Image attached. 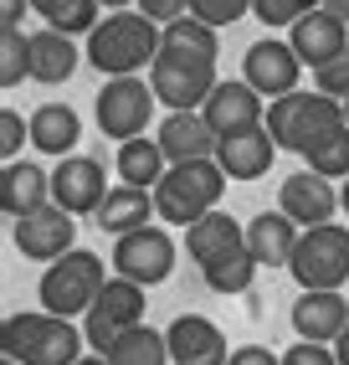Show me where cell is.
<instances>
[{
	"mask_svg": "<svg viewBox=\"0 0 349 365\" xmlns=\"http://www.w3.org/2000/svg\"><path fill=\"white\" fill-rule=\"evenodd\" d=\"M165 46V26L149 21L144 11H108L88 31V67H98L103 78H123V72L155 67Z\"/></svg>",
	"mask_w": 349,
	"mask_h": 365,
	"instance_id": "cell-1",
	"label": "cell"
},
{
	"mask_svg": "<svg viewBox=\"0 0 349 365\" xmlns=\"http://www.w3.org/2000/svg\"><path fill=\"white\" fill-rule=\"evenodd\" d=\"M83 345L88 334L52 309H21V314H6V324H0V350L21 365H78Z\"/></svg>",
	"mask_w": 349,
	"mask_h": 365,
	"instance_id": "cell-2",
	"label": "cell"
},
{
	"mask_svg": "<svg viewBox=\"0 0 349 365\" xmlns=\"http://www.w3.org/2000/svg\"><path fill=\"white\" fill-rule=\"evenodd\" d=\"M226 170L211 160H180V165H170L165 170V180L155 185V211H160V222L170 227H190L195 216H206L221 206V196H226Z\"/></svg>",
	"mask_w": 349,
	"mask_h": 365,
	"instance_id": "cell-3",
	"label": "cell"
},
{
	"mask_svg": "<svg viewBox=\"0 0 349 365\" xmlns=\"http://www.w3.org/2000/svg\"><path fill=\"white\" fill-rule=\"evenodd\" d=\"M344 124V103L329 98V93H303V88H293L283 93V98H272L267 103V129L272 139H278V150H293V155H303L308 144H318L329 129Z\"/></svg>",
	"mask_w": 349,
	"mask_h": 365,
	"instance_id": "cell-4",
	"label": "cell"
},
{
	"mask_svg": "<svg viewBox=\"0 0 349 365\" xmlns=\"http://www.w3.org/2000/svg\"><path fill=\"white\" fill-rule=\"evenodd\" d=\"M103 283H108L103 257L88 252V247H72L57 262H46V273L36 283V299H41V309L67 314V319H72V314H88L93 309V299H98V288H103Z\"/></svg>",
	"mask_w": 349,
	"mask_h": 365,
	"instance_id": "cell-5",
	"label": "cell"
},
{
	"mask_svg": "<svg viewBox=\"0 0 349 365\" xmlns=\"http://www.w3.org/2000/svg\"><path fill=\"white\" fill-rule=\"evenodd\" d=\"M149 83H155V98L165 108H201L221 78H216V57L185 52V46H160L155 67H149Z\"/></svg>",
	"mask_w": 349,
	"mask_h": 365,
	"instance_id": "cell-6",
	"label": "cell"
},
{
	"mask_svg": "<svg viewBox=\"0 0 349 365\" xmlns=\"http://www.w3.org/2000/svg\"><path fill=\"white\" fill-rule=\"evenodd\" d=\"M155 108H160L155 83H144L139 72L108 78L103 88H98V98H93V118H98V129H103L113 144L149 134V113H155Z\"/></svg>",
	"mask_w": 349,
	"mask_h": 365,
	"instance_id": "cell-7",
	"label": "cell"
},
{
	"mask_svg": "<svg viewBox=\"0 0 349 365\" xmlns=\"http://www.w3.org/2000/svg\"><path fill=\"white\" fill-rule=\"evenodd\" d=\"M144 309H149V299H144V283L123 278V273H113V278H108L103 288H98L93 309L83 314V334H88V350L108 355V350H113V339H118L123 329L144 324Z\"/></svg>",
	"mask_w": 349,
	"mask_h": 365,
	"instance_id": "cell-8",
	"label": "cell"
},
{
	"mask_svg": "<svg viewBox=\"0 0 349 365\" xmlns=\"http://www.w3.org/2000/svg\"><path fill=\"white\" fill-rule=\"evenodd\" d=\"M288 273L298 278V288H344L349 283V227H334V222L303 227Z\"/></svg>",
	"mask_w": 349,
	"mask_h": 365,
	"instance_id": "cell-9",
	"label": "cell"
},
{
	"mask_svg": "<svg viewBox=\"0 0 349 365\" xmlns=\"http://www.w3.org/2000/svg\"><path fill=\"white\" fill-rule=\"evenodd\" d=\"M113 273L134 278L144 288H155L174 273V242L165 227H134L113 242Z\"/></svg>",
	"mask_w": 349,
	"mask_h": 365,
	"instance_id": "cell-10",
	"label": "cell"
},
{
	"mask_svg": "<svg viewBox=\"0 0 349 365\" xmlns=\"http://www.w3.org/2000/svg\"><path fill=\"white\" fill-rule=\"evenodd\" d=\"M16 247L21 257H31V262H57L62 252H72V237H78V216H72L67 206L57 201H46L26 216H16Z\"/></svg>",
	"mask_w": 349,
	"mask_h": 365,
	"instance_id": "cell-11",
	"label": "cell"
},
{
	"mask_svg": "<svg viewBox=\"0 0 349 365\" xmlns=\"http://www.w3.org/2000/svg\"><path fill=\"white\" fill-rule=\"evenodd\" d=\"M201 113H206V124L216 129V139H231V134H246V129L267 124V98L246 78H231V83L211 88V98L201 103Z\"/></svg>",
	"mask_w": 349,
	"mask_h": 365,
	"instance_id": "cell-12",
	"label": "cell"
},
{
	"mask_svg": "<svg viewBox=\"0 0 349 365\" xmlns=\"http://www.w3.org/2000/svg\"><path fill=\"white\" fill-rule=\"evenodd\" d=\"M241 78L272 103V98H283V93L298 88V78H303V57L293 52V41L262 36V41L246 46V57H241Z\"/></svg>",
	"mask_w": 349,
	"mask_h": 365,
	"instance_id": "cell-13",
	"label": "cell"
},
{
	"mask_svg": "<svg viewBox=\"0 0 349 365\" xmlns=\"http://www.w3.org/2000/svg\"><path fill=\"white\" fill-rule=\"evenodd\" d=\"M108 175L103 165H98L93 155H62V165L52 170V201L67 206L72 216H98V206H103L108 196Z\"/></svg>",
	"mask_w": 349,
	"mask_h": 365,
	"instance_id": "cell-14",
	"label": "cell"
},
{
	"mask_svg": "<svg viewBox=\"0 0 349 365\" xmlns=\"http://www.w3.org/2000/svg\"><path fill=\"white\" fill-rule=\"evenodd\" d=\"M278 206L293 216L298 227H323V222H334V211H344L334 180H329V175H318V170H308V165L298 170V175L283 180Z\"/></svg>",
	"mask_w": 349,
	"mask_h": 365,
	"instance_id": "cell-15",
	"label": "cell"
},
{
	"mask_svg": "<svg viewBox=\"0 0 349 365\" xmlns=\"http://www.w3.org/2000/svg\"><path fill=\"white\" fill-rule=\"evenodd\" d=\"M288 41H293V52L303 57V67H323V62H334V57L349 52V21H339L334 11L313 6V11H303L288 26Z\"/></svg>",
	"mask_w": 349,
	"mask_h": 365,
	"instance_id": "cell-16",
	"label": "cell"
},
{
	"mask_svg": "<svg viewBox=\"0 0 349 365\" xmlns=\"http://www.w3.org/2000/svg\"><path fill=\"white\" fill-rule=\"evenodd\" d=\"M293 329L298 339H318V345H334L349 329V304L339 288H303L293 304Z\"/></svg>",
	"mask_w": 349,
	"mask_h": 365,
	"instance_id": "cell-17",
	"label": "cell"
},
{
	"mask_svg": "<svg viewBox=\"0 0 349 365\" xmlns=\"http://www.w3.org/2000/svg\"><path fill=\"white\" fill-rule=\"evenodd\" d=\"M165 339H170V360L174 365H226L231 360L226 334H221L206 314H180V319L165 329Z\"/></svg>",
	"mask_w": 349,
	"mask_h": 365,
	"instance_id": "cell-18",
	"label": "cell"
},
{
	"mask_svg": "<svg viewBox=\"0 0 349 365\" xmlns=\"http://www.w3.org/2000/svg\"><path fill=\"white\" fill-rule=\"evenodd\" d=\"M155 139H160V150H165L170 165H180V160H211L216 144H221L201 108H170L165 124L155 129Z\"/></svg>",
	"mask_w": 349,
	"mask_h": 365,
	"instance_id": "cell-19",
	"label": "cell"
},
{
	"mask_svg": "<svg viewBox=\"0 0 349 365\" xmlns=\"http://www.w3.org/2000/svg\"><path fill=\"white\" fill-rule=\"evenodd\" d=\"M246 247V227L231 222L226 211H206V216H195V222L185 227V252L195 267H211L221 257H231Z\"/></svg>",
	"mask_w": 349,
	"mask_h": 365,
	"instance_id": "cell-20",
	"label": "cell"
},
{
	"mask_svg": "<svg viewBox=\"0 0 349 365\" xmlns=\"http://www.w3.org/2000/svg\"><path fill=\"white\" fill-rule=\"evenodd\" d=\"M272 155H278V139H272V129H246V134H231L216 144V165L226 170L231 180H262L272 170Z\"/></svg>",
	"mask_w": 349,
	"mask_h": 365,
	"instance_id": "cell-21",
	"label": "cell"
},
{
	"mask_svg": "<svg viewBox=\"0 0 349 365\" xmlns=\"http://www.w3.org/2000/svg\"><path fill=\"white\" fill-rule=\"evenodd\" d=\"M298 237H303V227H298L283 206L278 211H262V216L246 222V247H252V257L262 267H288L293 252H298Z\"/></svg>",
	"mask_w": 349,
	"mask_h": 365,
	"instance_id": "cell-22",
	"label": "cell"
},
{
	"mask_svg": "<svg viewBox=\"0 0 349 365\" xmlns=\"http://www.w3.org/2000/svg\"><path fill=\"white\" fill-rule=\"evenodd\" d=\"M83 57H88V52H78V41H72L67 31H57V26L31 31V78H36V83H46V88L67 83L72 72L83 67Z\"/></svg>",
	"mask_w": 349,
	"mask_h": 365,
	"instance_id": "cell-23",
	"label": "cell"
},
{
	"mask_svg": "<svg viewBox=\"0 0 349 365\" xmlns=\"http://www.w3.org/2000/svg\"><path fill=\"white\" fill-rule=\"evenodd\" d=\"M46 201H52V175L31 160H11L6 175H0V206H6V216L16 222V216H26Z\"/></svg>",
	"mask_w": 349,
	"mask_h": 365,
	"instance_id": "cell-24",
	"label": "cell"
},
{
	"mask_svg": "<svg viewBox=\"0 0 349 365\" xmlns=\"http://www.w3.org/2000/svg\"><path fill=\"white\" fill-rule=\"evenodd\" d=\"M149 216H160L155 211V190H144V185H113L93 222H98V232L123 237V232H134V227H149Z\"/></svg>",
	"mask_w": 349,
	"mask_h": 365,
	"instance_id": "cell-25",
	"label": "cell"
},
{
	"mask_svg": "<svg viewBox=\"0 0 349 365\" xmlns=\"http://www.w3.org/2000/svg\"><path fill=\"white\" fill-rule=\"evenodd\" d=\"M113 170H118V180H123V185H144V190H155V185L165 180L170 160H165V150H160V139L139 134V139H123V144H118Z\"/></svg>",
	"mask_w": 349,
	"mask_h": 365,
	"instance_id": "cell-26",
	"label": "cell"
},
{
	"mask_svg": "<svg viewBox=\"0 0 349 365\" xmlns=\"http://www.w3.org/2000/svg\"><path fill=\"white\" fill-rule=\"evenodd\" d=\"M78 139H83V118L72 113L67 103H41L36 113H31V144L41 155H72L78 150Z\"/></svg>",
	"mask_w": 349,
	"mask_h": 365,
	"instance_id": "cell-27",
	"label": "cell"
},
{
	"mask_svg": "<svg viewBox=\"0 0 349 365\" xmlns=\"http://www.w3.org/2000/svg\"><path fill=\"white\" fill-rule=\"evenodd\" d=\"M108 365H174L165 329H149V324L123 329V334L113 339V350H108Z\"/></svg>",
	"mask_w": 349,
	"mask_h": 365,
	"instance_id": "cell-28",
	"label": "cell"
},
{
	"mask_svg": "<svg viewBox=\"0 0 349 365\" xmlns=\"http://www.w3.org/2000/svg\"><path fill=\"white\" fill-rule=\"evenodd\" d=\"M257 257H252V247H241V252H231V257H221V262H211V267H201L206 273V288L211 294H226V299H241V294H252V283H257Z\"/></svg>",
	"mask_w": 349,
	"mask_h": 365,
	"instance_id": "cell-29",
	"label": "cell"
},
{
	"mask_svg": "<svg viewBox=\"0 0 349 365\" xmlns=\"http://www.w3.org/2000/svg\"><path fill=\"white\" fill-rule=\"evenodd\" d=\"M31 11L46 21V26L67 31V36H88L98 21H103V16H98V11H103L98 0H31Z\"/></svg>",
	"mask_w": 349,
	"mask_h": 365,
	"instance_id": "cell-30",
	"label": "cell"
},
{
	"mask_svg": "<svg viewBox=\"0 0 349 365\" xmlns=\"http://www.w3.org/2000/svg\"><path fill=\"white\" fill-rule=\"evenodd\" d=\"M303 165L318 170V175H329V180H349V124H339V129L323 134L318 144H308Z\"/></svg>",
	"mask_w": 349,
	"mask_h": 365,
	"instance_id": "cell-31",
	"label": "cell"
},
{
	"mask_svg": "<svg viewBox=\"0 0 349 365\" xmlns=\"http://www.w3.org/2000/svg\"><path fill=\"white\" fill-rule=\"evenodd\" d=\"M31 78V36L21 26H0V88Z\"/></svg>",
	"mask_w": 349,
	"mask_h": 365,
	"instance_id": "cell-32",
	"label": "cell"
},
{
	"mask_svg": "<svg viewBox=\"0 0 349 365\" xmlns=\"http://www.w3.org/2000/svg\"><path fill=\"white\" fill-rule=\"evenodd\" d=\"M165 46H185V52H206V57H221L216 46V26H206L201 16H180L165 26Z\"/></svg>",
	"mask_w": 349,
	"mask_h": 365,
	"instance_id": "cell-33",
	"label": "cell"
},
{
	"mask_svg": "<svg viewBox=\"0 0 349 365\" xmlns=\"http://www.w3.org/2000/svg\"><path fill=\"white\" fill-rule=\"evenodd\" d=\"M252 11V0H190V16H201L206 26H231Z\"/></svg>",
	"mask_w": 349,
	"mask_h": 365,
	"instance_id": "cell-34",
	"label": "cell"
},
{
	"mask_svg": "<svg viewBox=\"0 0 349 365\" xmlns=\"http://www.w3.org/2000/svg\"><path fill=\"white\" fill-rule=\"evenodd\" d=\"M303 11H313L308 0H252V16L262 21V26H272V31H278V26H293Z\"/></svg>",
	"mask_w": 349,
	"mask_h": 365,
	"instance_id": "cell-35",
	"label": "cell"
},
{
	"mask_svg": "<svg viewBox=\"0 0 349 365\" xmlns=\"http://www.w3.org/2000/svg\"><path fill=\"white\" fill-rule=\"evenodd\" d=\"M313 88L344 103V98H349V52L334 57V62H323V67H313Z\"/></svg>",
	"mask_w": 349,
	"mask_h": 365,
	"instance_id": "cell-36",
	"label": "cell"
},
{
	"mask_svg": "<svg viewBox=\"0 0 349 365\" xmlns=\"http://www.w3.org/2000/svg\"><path fill=\"white\" fill-rule=\"evenodd\" d=\"M26 139H31V118H21L16 108H6V113H0V155H6V165L21 155Z\"/></svg>",
	"mask_w": 349,
	"mask_h": 365,
	"instance_id": "cell-37",
	"label": "cell"
},
{
	"mask_svg": "<svg viewBox=\"0 0 349 365\" xmlns=\"http://www.w3.org/2000/svg\"><path fill=\"white\" fill-rule=\"evenodd\" d=\"M283 365H339V355L329 345H318V339H298V345L283 350Z\"/></svg>",
	"mask_w": 349,
	"mask_h": 365,
	"instance_id": "cell-38",
	"label": "cell"
},
{
	"mask_svg": "<svg viewBox=\"0 0 349 365\" xmlns=\"http://www.w3.org/2000/svg\"><path fill=\"white\" fill-rule=\"evenodd\" d=\"M139 11H144L149 21H160V26H170V21L190 16V0H139Z\"/></svg>",
	"mask_w": 349,
	"mask_h": 365,
	"instance_id": "cell-39",
	"label": "cell"
},
{
	"mask_svg": "<svg viewBox=\"0 0 349 365\" xmlns=\"http://www.w3.org/2000/svg\"><path fill=\"white\" fill-rule=\"evenodd\" d=\"M226 365H283V355H272L267 345H241V350H231Z\"/></svg>",
	"mask_w": 349,
	"mask_h": 365,
	"instance_id": "cell-40",
	"label": "cell"
},
{
	"mask_svg": "<svg viewBox=\"0 0 349 365\" xmlns=\"http://www.w3.org/2000/svg\"><path fill=\"white\" fill-rule=\"evenodd\" d=\"M26 6L31 0H0V26H21V21H26Z\"/></svg>",
	"mask_w": 349,
	"mask_h": 365,
	"instance_id": "cell-41",
	"label": "cell"
},
{
	"mask_svg": "<svg viewBox=\"0 0 349 365\" xmlns=\"http://www.w3.org/2000/svg\"><path fill=\"white\" fill-rule=\"evenodd\" d=\"M334 355H339V365H349V329L334 339Z\"/></svg>",
	"mask_w": 349,
	"mask_h": 365,
	"instance_id": "cell-42",
	"label": "cell"
},
{
	"mask_svg": "<svg viewBox=\"0 0 349 365\" xmlns=\"http://www.w3.org/2000/svg\"><path fill=\"white\" fill-rule=\"evenodd\" d=\"M323 11H334L339 21H349V0H323Z\"/></svg>",
	"mask_w": 349,
	"mask_h": 365,
	"instance_id": "cell-43",
	"label": "cell"
},
{
	"mask_svg": "<svg viewBox=\"0 0 349 365\" xmlns=\"http://www.w3.org/2000/svg\"><path fill=\"white\" fill-rule=\"evenodd\" d=\"M98 6H108V11H129L134 0H98Z\"/></svg>",
	"mask_w": 349,
	"mask_h": 365,
	"instance_id": "cell-44",
	"label": "cell"
},
{
	"mask_svg": "<svg viewBox=\"0 0 349 365\" xmlns=\"http://www.w3.org/2000/svg\"><path fill=\"white\" fill-rule=\"evenodd\" d=\"M78 365H108V355H83Z\"/></svg>",
	"mask_w": 349,
	"mask_h": 365,
	"instance_id": "cell-45",
	"label": "cell"
},
{
	"mask_svg": "<svg viewBox=\"0 0 349 365\" xmlns=\"http://www.w3.org/2000/svg\"><path fill=\"white\" fill-rule=\"evenodd\" d=\"M339 201H344V216H349V180L339 185Z\"/></svg>",
	"mask_w": 349,
	"mask_h": 365,
	"instance_id": "cell-46",
	"label": "cell"
},
{
	"mask_svg": "<svg viewBox=\"0 0 349 365\" xmlns=\"http://www.w3.org/2000/svg\"><path fill=\"white\" fill-rule=\"evenodd\" d=\"M344 124H349V98H344Z\"/></svg>",
	"mask_w": 349,
	"mask_h": 365,
	"instance_id": "cell-47",
	"label": "cell"
}]
</instances>
